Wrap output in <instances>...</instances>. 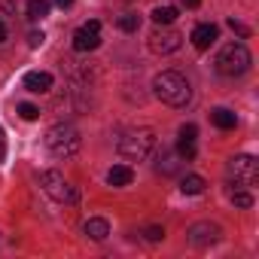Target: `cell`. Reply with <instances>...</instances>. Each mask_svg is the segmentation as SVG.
I'll use <instances>...</instances> for the list:
<instances>
[{
    "label": "cell",
    "instance_id": "obj_5",
    "mask_svg": "<svg viewBox=\"0 0 259 259\" xmlns=\"http://www.w3.org/2000/svg\"><path fill=\"white\" fill-rule=\"evenodd\" d=\"M40 186H43V192L52 198V201H58V204H76L79 201V192L64 180V174H58V171H43L40 174Z\"/></svg>",
    "mask_w": 259,
    "mask_h": 259
},
{
    "label": "cell",
    "instance_id": "obj_11",
    "mask_svg": "<svg viewBox=\"0 0 259 259\" xmlns=\"http://www.w3.org/2000/svg\"><path fill=\"white\" fill-rule=\"evenodd\" d=\"M22 85H25L28 92L43 95V92H49V89H52V73H46V70H28V73H25V79H22Z\"/></svg>",
    "mask_w": 259,
    "mask_h": 259
},
{
    "label": "cell",
    "instance_id": "obj_21",
    "mask_svg": "<svg viewBox=\"0 0 259 259\" xmlns=\"http://www.w3.org/2000/svg\"><path fill=\"white\" fill-rule=\"evenodd\" d=\"M19 116H22L25 122H34V119H40V107L25 101V104H19Z\"/></svg>",
    "mask_w": 259,
    "mask_h": 259
},
{
    "label": "cell",
    "instance_id": "obj_18",
    "mask_svg": "<svg viewBox=\"0 0 259 259\" xmlns=\"http://www.w3.org/2000/svg\"><path fill=\"white\" fill-rule=\"evenodd\" d=\"M116 28H119L122 34H138V28H141V16H138V13H125V16L116 19Z\"/></svg>",
    "mask_w": 259,
    "mask_h": 259
},
{
    "label": "cell",
    "instance_id": "obj_22",
    "mask_svg": "<svg viewBox=\"0 0 259 259\" xmlns=\"http://www.w3.org/2000/svg\"><path fill=\"white\" fill-rule=\"evenodd\" d=\"M232 204L241 207V210H247V207H253V195L250 192H232Z\"/></svg>",
    "mask_w": 259,
    "mask_h": 259
},
{
    "label": "cell",
    "instance_id": "obj_12",
    "mask_svg": "<svg viewBox=\"0 0 259 259\" xmlns=\"http://www.w3.org/2000/svg\"><path fill=\"white\" fill-rule=\"evenodd\" d=\"M180 156H177V150H162L159 153V159H156V171L162 174V177H174L177 171H180Z\"/></svg>",
    "mask_w": 259,
    "mask_h": 259
},
{
    "label": "cell",
    "instance_id": "obj_16",
    "mask_svg": "<svg viewBox=\"0 0 259 259\" xmlns=\"http://www.w3.org/2000/svg\"><path fill=\"white\" fill-rule=\"evenodd\" d=\"M204 177H198V174H186L183 180H180V192L183 195H201L204 192Z\"/></svg>",
    "mask_w": 259,
    "mask_h": 259
},
{
    "label": "cell",
    "instance_id": "obj_17",
    "mask_svg": "<svg viewBox=\"0 0 259 259\" xmlns=\"http://www.w3.org/2000/svg\"><path fill=\"white\" fill-rule=\"evenodd\" d=\"M28 22H40L49 16V0H28V10H25Z\"/></svg>",
    "mask_w": 259,
    "mask_h": 259
},
{
    "label": "cell",
    "instance_id": "obj_30",
    "mask_svg": "<svg viewBox=\"0 0 259 259\" xmlns=\"http://www.w3.org/2000/svg\"><path fill=\"white\" fill-rule=\"evenodd\" d=\"M55 4H58L61 10H67V7H73V0H55Z\"/></svg>",
    "mask_w": 259,
    "mask_h": 259
},
{
    "label": "cell",
    "instance_id": "obj_6",
    "mask_svg": "<svg viewBox=\"0 0 259 259\" xmlns=\"http://www.w3.org/2000/svg\"><path fill=\"white\" fill-rule=\"evenodd\" d=\"M226 177L235 186H253L259 180V162L253 156H235L226 165Z\"/></svg>",
    "mask_w": 259,
    "mask_h": 259
},
{
    "label": "cell",
    "instance_id": "obj_1",
    "mask_svg": "<svg viewBox=\"0 0 259 259\" xmlns=\"http://www.w3.org/2000/svg\"><path fill=\"white\" fill-rule=\"evenodd\" d=\"M153 92H156V98H159L162 104H168V107H174V110H180V107H186V104L192 101L189 79H186L183 73H177V70H162V73L153 79Z\"/></svg>",
    "mask_w": 259,
    "mask_h": 259
},
{
    "label": "cell",
    "instance_id": "obj_20",
    "mask_svg": "<svg viewBox=\"0 0 259 259\" xmlns=\"http://www.w3.org/2000/svg\"><path fill=\"white\" fill-rule=\"evenodd\" d=\"M177 156H180L183 162H195V141L180 138V141H177Z\"/></svg>",
    "mask_w": 259,
    "mask_h": 259
},
{
    "label": "cell",
    "instance_id": "obj_14",
    "mask_svg": "<svg viewBox=\"0 0 259 259\" xmlns=\"http://www.w3.org/2000/svg\"><path fill=\"white\" fill-rule=\"evenodd\" d=\"M210 122L220 128V132H232L238 125V116L232 110H226V107H217V110H210Z\"/></svg>",
    "mask_w": 259,
    "mask_h": 259
},
{
    "label": "cell",
    "instance_id": "obj_7",
    "mask_svg": "<svg viewBox=\"0 0 259 259\" xmlns=\"http://www.w3.org/2000/svg\"><path fill=\"white\" fill-rule=\"evenodd\" d=\"M180 43H183V37L171 25H156V31L150 34V49L156 55H171V52L180 49Z\"/></svg>",
    "mask_w": 259,
    "mask_h": 259
},
{
    "label": "cell",
    "instance_id": "obj_19",
    "mask_svg": "<svg viewBox=\"0 0 259 259\" xmlns=\"http://www.w3.org/2000/svg\"><path fill=\"white\" fill-rule=\"evenodd\" d=\"M174 19H177V7H171V4H162V7L153 10V22L156 25H171Z\"/></svg>",
    "mask_w": 259,
    "mask_h": 259
},
{
    "label": "cell",
    "instance_id": "obj_27",
    "mask_svg": "<svg viewBox=\"0 0 259 259\" xmlns=\"http://www.w3.org/2000/svg\"><path fill=\"white\" fill-rule=\"evenodd\" d=\"M0 10H4V13H13L16 4H13V0H0Z\"/></svg>",
    "mask_w": 259,
    "mask_h": 259
},
{
    "label": "cell",
    "instance_id": "obj_26",
    "mask_svg": "<svg viewBox=\"0 0 259 259\" xmlns=\"http://www.w3.org/2000/svg\"><path fill=\"white\" fill-rule=\"evenodd\" d=\"M180 138H186V141H195V138H198V128H195L192 122H189V125H183V128H180Z\"/></svg>",
    "mask_w": 259,
    "mask_h": 259
},
{
    "label": "cell",
    "instance_id": "obj_25",
    "mask_svg": "<svg viewBox=\"0 0 259 259\" xmlns=\"http://www.w3.org/2000/svg\"><path fill=\"white\" fill-rule=\"evenodd\" d=\"M43 40H46V34H43V31H31V34H28V46H31V49H40V46H43Z\"/></svg>",
    "mask_w": 259,
    "mask_h": 259
},
{
    "label": "cell",
    "instance_id": "obj_9",
    "mask_svg": "<svg viewBox=\"0 0 259 259\" xmlns=\"http://www.w3.org/2000/svg\"><path fill=\"white\" fill-rule=\"evenodd\" d=\"M186 238H189V244L192 247H210V244H217L220 241V226L217 223H210V220H204V223H195V226H189V232H186Z\"/></svg>",
    "mask_w": 259,
    "mask_h": 259
},
{
    "label": "cell",
    "instance_id": "obj_29",
    "mask_svg": "<svg viewBox=\"0 0 259 259\" xmlns=\"http://www.w3.org/2000/svg\"><path fill=\"white\" fill-rule=\"evenodd\" d=\"M7 40V25H4V19H0V43Z\"/></svg>",
    "mask_w": 259,
    "mask_h": 259
},
{
    "label": "cell",
    "instance_id": "obj_8",
    "mask_svg": "<svg viewBox=\"0 0 259 259\" xmlns=\"http://www.w3.org/2000/svg\"><path fill=\"white\" fill-rule=\"evenodd\" d=\"M98 46H101V22L92 19V22H85V25L73 34V49H76V52H95Z\"/></svg>",
    "mask_w": 259,
    "mask_h": 259
},
{
    "label": "cell",
    "instance_id": "obj_10",
    "mask_svg": "<svg viewBox=\"0 0 259 259\" xmlns=\"http://www.w3.org/2000/svg\"><path fill=\"white\" fill-rule=\"evenodd\" d=\"M217 37H220V28L217 25H210V22H201V25H195L192 28V34H189V40H192V46L195 49H210L213 43H217Z\"/></svg>",
    "mask_w": 259,
    "mask_h": 259
},
{
    "label": "cell",
    "instance_id": "obj_31",
    "mask_svg": "<svg viewBox=\"0 0 259 259\" xmlns=\"http://www.w3.org/2000/svg\"><path fill=\"white\" fill-rule=\"evenodd\" d=\"M183 4H186V7L192 10V7H198V4H201V0H183Z\"/></svg>",
    "mask_w": 259,
    "mask_h": 259
},
{
    "label": "cell",
    "instance_id": "obj_24",
    "mask_svg": "<svg viewBox=\"0 0 259 259\" xmlns=\"http://www.w3.org/2000/svg\"><path fill=\"white\" fill-rule=\"evenodd\" d=\"M229 28H232V31H235L238 37H244V40L250 37V28H247L244 22H238V19H229Z\"/></svg>",
    "mask_w": 259,
    "mask_h": 259
},
{
    "label": "cell",
    "instance_id": "obj_23",
    "mask_svg": "<svg viewBox=\"0 0 259 259\" xmlns=\"http://www.w3.org/2000/svg\"><path fill=\"white\" fill-rule=\"evenodd\" d=\"M144 235H147V241H153V244H156V241H162V238H165V229H162V226H147V229H144Z\"/></svg>",
    "mask_w": 259,
    "mask_h": 259
},
{
    "label": "cell",
    "instance_id": "obj_28",
    "mask_svg": "<svg viewBox=\"0 0 259 259\" xmlns=\"http://www.w3.org/2000/svg\"><path fill=\"white\" fill-rule=\"evenodd\" d=\"M4 156H7V144H4V132H0V162H4Z\"/></svg>",
    "mask_w": 259,
    "mask_h": 259
},
{
    "label": "cell",
    "instance_id": "obj_15",
    "mask_svg": "<svg viewBox=\"0 0 259 259\" xmlns=\"http://www.w3.org/2000/svg\"><path fill=\"white\" fill-rule=\"evenodd\" d=\"M85 235H89L92 241H104V238L110 235V223L101 220V217H92V220H85Z\"/></svg>",
    "mask_w": 259,
    "mask_h": 259
},
{
    "label": "cell",
    "instance_id": "obj_4",
    "mask_svg": "<svg viewBox=\"0 0 259 259\" xmlns=\"http://www.w3.org/2000/svg\"><path fill=\"white\" fill-rule=\"evenodd\" d=\"M250 64H253V55L244 43H226L213 58V67L223 76H241V73L250 70Z\"/></svg>",
    "mask_w": 259,
    "mask_h": 259
},
{
    "label": "cell",
    "instance_id": "obj_2",
    "mask_svg": "<svg viewBox=\"0 0 259 259\" xmlns=\"http://www.w3.org/2000/svg\"><path fill=\"white\" fill-rule=\"evenodd\" d=\"M116 150L128 162H144L156 150V132H153V128H128V132L119 135Z\"/></svg>",
    "mask_w": 259,
    "mask_h": 259
},
{
    "label": "cell",
    "instance_id": "obj_13",
    "mask_svg": "<svg viewBox=\"0 0 259 259\" xmlns=\"http://www.w3.org/2000/svg\"><path fill=\"white\" fill-rule=\"evenodd\" d=\"M132 180H135V171L128 165H113L107 171V183L110 186H132Z\"/></svg>",
    "mask_w": 259,
    "mask_h": 259
},
{
    "label": "cell",
    "instance_id": "obj_3",
    "mask_svg": "<svg viewBox=\"0 0 259 259\" xmlns=\"http://www.w3.org/2000/svg\"><path fill=\"white\" fill-rule=\"evenodd\" d=\"M43 144H46V150L55 159H73L79 153V147H82V138H79V132H76L70 122H55L49 132H46Z\"/></svg>",
    "mask_w": 259,
    "mask_h": 259
}]
</instances>
